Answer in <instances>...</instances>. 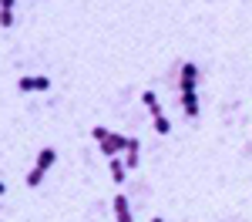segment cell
I'll return each mask as SVG.
<instances>
[{"label": "cell", "instance_id": "obj_1", "mask_svg": "<svg viewBox=\"0 0 252 222\" xmlns=\"http://www.w3.org/2000/svg\"><path fill=\"white\" fill-rule=\"evenodd\" d=\"M20 91H47L51 88V78H44V74H24V78L17 81Z\"/></svg>", "mask_w": 252, "mask_h": 222}, {"label": "cell", "instance_id": "obj_10", "mask_svg": "<svg viewBox=\"0 0 252 222\" xmlns=\"http://www.w3.org/2000/svg\"><path fill=\"white\" fill-rule=\"evenodd\" d=\"M40 182H44V172H40V168H31V175H27V185L34 189V185H40Z\"/></svg>", "mask_w": 252, "mask_h": 222}, {"label": "cell", "instance_id": "obj_15", "mask_svg": "<svg viewBox=\"0 0 252 222\" xmlns=\"http://www.w3.org/2000/svg\"><path fill=\"white\" fill-rule=\"evenodd\" d=\"M152 222H161V219H158V216H155V219H152Z\"/></svg>", "mask_w": 252, "mask_h": 222}, {"label": "cell", "instance_id": "obj_8", "mask_svg": "<svg viewBox=\"0 0 252 222\" xmlns=\"http://www.w3.org/2000/svg\"><path fill=\"white\" fill-rule=\"evenodd\" d=\"M155 131H158V135H168V131H172V121L165 118V115H158V118H155Z\"/></svg>", "mask_w": 252, "mask_h": 222}, {"label": "cell", "instance_id": "obj_11", "mask_svg": "<svg viewBox=\"0 0 252 222\" xmlns=\"http://www.w3.org/2000/svg\"><path fill=\"white\" fill-rule=\"evenodd\" d=\"M14 24V10H0V27H10Z\"/></svg>", "mask_w": 252, "mask_h": 222}, {"label": "cell", "instance_id": "obj_7", "mask_svg": "<svg viewBox=\"0 0 252 222\" xmlns=\"http://www.w3.org/2000/svg\"><path fill=\"white\" fill-rule=\"evenodd\" d=\"M108 161H111V182H125V172H128L125 159H108Z\"/></svg>", "mask_w": 252, "mask_h": 222}, {"label": "cell", "instance_id": "obj_3", "mask_svg": "<svg viewBox=\"0 0 252 222\" xmlns=\"http://www.w3.org/2000/svg\"><path fill=\"white\" fill-rule=\"evenodd\" d=\"M111 205H115V219L118 222H135V219H131V205H128V199H125V195H115V202H111Z\"/></svg>", "mask_w": 252, "mask_h": 222}, {"label": "cell", "instance_id": "obj_12", "mask_svg": "<svg viewBox=\"0 0 252 222\" xmlns=\"http://www.w3.org/2000/svg\"><path fill=\"white\" fill-rule=\"evenodd\" d=\"M138 165V152H128V155H125V168H135Z\"/></svg>", "mask_w": 252, "mask_h": 222}, {"label": "cell", "instance_id": "obj_14", "mask_svg": "<svg viewBox=\"0 0 252 222\" xmlns=\"http://www.w3.org/2000/svg\"><path fill=\"white\" fill-rule=\"evenodd\" d=\"M3 192H7V185H3V182H0V195H3Z\"/></svg>", "mask_w": 252, "mask_h": 222}, {"label": "cell", "instance_id": "obj_4", "mask_svg": "<svg viewBox=\"0 0 252 222\" xmlns=\"http://www.w3.org/2000/svg\"><path fill=\"white\" fill-rule=\"evenodd\" d=\"M54 161H58V152H54V148H40V152H37V165H34V168L47 172V168H51Z\"/></svg>", "mask_w": 252, "mask_h": 222}, {"label": "cell", "instance_id": "obj_6", "mask_svg": "<svg viewBox=\"0 0 252 222\" xmlns=\"http://www.w3.org/2000/svg\"><path fill=\"white\" fill-rule=\"evenodd\" d=\"M141 101H145V108L152 111V118H158V115H161V104H158V95H155V91H145V95H141Z\"/></svg>", "mask_w": 252, "mask_h": 222}, {"label": "cell", "instance_id": "obj_9", "mask_svg": "<svg viewBox=\"0 0 252 222\" xmlns=\"http://www.w3.org/2000/svg\"><path fill=\"white\" fill-rule=\"evenodd\" d=\"M91 135L97 138V145H101V141H108V138H111V131H108L104 125H94V128H91Z\"/></svg>", "mask_w": 252, "mask_h": 222}, {"label": "cell", "instance_id": "obj_13", "mask_svg": "<svg viewBox=\"0 0 252 222\" xmlns=\"http://www.w3.org/2000/svg\"><path fill=\"white\" fill-rule=\"evenodd\" d=\"M0 10H14V0H0Z\"/></svg>", "mask_w": 252, "mask_h": 222}, {"label": "cell", "instance_id": "obj_5", "mask_svg": "<svg viewBox=\"0 0 252 222\" xmlns=\"http://www.w3.org/2000/svg\"><path fill=\"white\" fill-rule=\"evenodd\" d=\"M182 108H185L189 118H198V98H195V91H182Z\"/></svg>", "mask_w": 252, "mask_h": 222}, {"label": "cell", "instance_id": "obj_2", "mask_svg": "<svg viewBox=\"0 0 252 222\" xmlns=\"http://www.w3.org/2000/svg\"><path fill=\"white\" fill-rule=\"evenodd\" d=\"M195 81H198V67H195V64H182L178 88H182V91H195Z\"/></svg>", "mask_w": 252, "mask_h": 222}]
</instances>
